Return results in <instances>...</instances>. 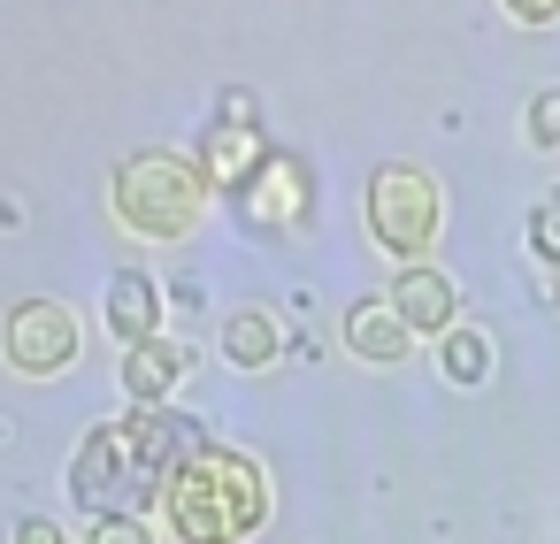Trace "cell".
Segmentation results:
<instances>
[{"label":"cell","instance_id":"6","mask_svg":"<svg viewBox=\"0 0 560 544\" xmlns=\"http://www.w3.org/2000/svg\"><path fill=\"white\" fill-rule=\"evenodd\" d=\"M384 299H392V315H399L415 338H445V330L460 322V292H453V276L430 269V261H422V269H399Z\"/></svg>","mask_w":560,"mask_h":544},{"label":"cell","instance_id":"5","mask_svg":"<svg viewBox=\"0 0 560 544\" xmlns=\"http://www.w3.org/2000/svg\"><path fill=\"white\" fill-rule=\"evenodd\" d=\"M0 345H9V368L16 376H62L78 360L85 330H78V315L62 299H24L9 315V330H0Z\"/></svg>","mask_w":560,"mask_h":544},{"label":"cell","instance_id":"18","mask_svg":"<svg viewBox=\"0 0 560 544\" xmlns=\"http://www.w3.org/2000/svg\"><path fill=\"white\" fill-rule=\"evenodd\" d=\"M16 544H70V536H62V521H39V513H32V521L16 529Z\"/></svg>","mask_w":560,"mask_h":544},{"label":"cell","instance_id":"8","mask_svg":"<svg viewBox=\"0 0 560 544\" xmlns=\"http://www.w3.org/2000/svg\"><path fill=\"white\" fill-rule=\"evenodd\" d=\"M185 376H192V353H185V345H170V338L131 345V360H124V391H131L139 406H162Z\"/></svg>","mask_w":560,"mask_h":544},{"label":"cell","instance_id":"7","mask_svg":"<svg viewBox=\"0 0 560 544\" xmlns=\"http://www.w3.org/2000/svg\"><path fill=\"white\" fill-rule=\"evenodd\" d=\"M246 215L261 223V230H292L300 215H307V177H300V162H261L254 177H246Z\"/></svg>","mask_w":560,"mask_h":544},{"label":"cell","instance_id":"4","mask_svg":"<svg viewBox=\"0 0 560 544\" xmlns=\"http://www.w3.org/2000/svg\"><path fill=\"white\" fill-rule=\"evenodd\" d=\"M438 223H445V192H438L430 169L392 162V169L369 177V230H376V246H384L399 269H422V261H430Z\"/></svg>","mask_w":560,"mask_h":544},{"label":"cell","instance_id":"1","mask_svg":"<svg viewBox=\"0 0 560 544\" xmlns=\"http://www.w3.org/2000/svg\"><path fill=\"white\" fill-rule=\"evenodd\" d=\"M185 452H192V437L162 406H139V414L101 422L85 437V452L70 468V490H78V506H93V521H108V513H131L139 498H162Z\"/></svg>","mask_w":560,"mask_h":544},{"label":"cell","instance_id":"3","mask_svg":"<svg viewBox=\"0 0 560 544\" xmlns=\"http://www.w3.org/2000/svg\"><path fill=\"white\" fill-rule=\"evenodd\" d=\"M108 200L131 238H192V223L208 215V169L192 154H131Z\"/></svg>","mask_w":560,"mask_h":544},{"label":"cell","instance_id":"2","mask_svg":"<svg viewBox=\"0 0 560 544\" xmlns=\"http://www.w3.org/2000/svg\"><path fill=\"white\" fill-rule=\"evenodd\" d=\"M162 521L177 544H246L269 521V475L254 452L192 445L162 490Z\"/></svg>","mask_w":560,"mask_h":544},{"label":"cell","instance_id":"11","mask_svg":"<svg viewBox=\"0 0 560 544\" xmlns=\"http://www.w3.org/2000/svg\"><path fill=\"white\" fill-rule=\"evenodd\" d=\"M261 162H269V154H261V139H254V123H246V100H231V116L215 123V139H208L200 169H208V185H215V177H231V185H238V169L254 177Z\"/></svg>","mask_w":560,"mask_h":544},{"label":"cell","instance_id":"14","mask_svg":"<svg viewBox=\"0 0 560 544\" xmlns=\"http://www.w3.org/2000/svg\"><path fill=\"white\" fill-rule=\"evenodd\" d=\"M522 139H529L537 154H552V146H560V85H545V93L529 100V116H522Z\"/></svg>","mask_w":560,"mask_h":544},{"label":"cell","instance_id":"10","mask_svg":"<svg viewBox=\"0 0 560 544\" xmlns=\"http://www.w3.org/2000/svg\"><path fill=\"white\" fill-rule=\"evenodd\" d=\"M346 345H353L361 360H376V368H399L407 345H415V330L392 315V299H361V307L346 315Z\"/></svg>","mask_w":560,"mask_h":544},{"label":"cell","instance_id":"17","mask_svg":"<svg viewBox=\"0 0 560 544\" xmlns=\"http://www.w3.org/2000/svg\"><path fill=\"white\" fill-rule=\"evenodd\" d=\"M514 24H560V0H506Z\"/></svg>","mask_w":560,"mask_h":544},{"label":"cell","instance_id":"13","mask_svg":"<svg viewBox=\"0 0 560 544\" xmlns=\"http://www.w3.org/2000/svg\"><path fill=\"white\" fill-rule=\"evenodd\" d=\"M223 353H231V368H269L277 360V322L269 315H231L223 322Z\"/></svg>","mask_w":560,"mask_h":544},{"label":"cell","instance_id":"12","mask_svg":"<svg viewBox=\"0 0 560 544\" xmlns=\"http://www.w3.org/2000/svg\"><path fill=\"white\" fill-rule=\"evenodd\" d=\"M438 368H445L460 391H468V383H483V376H491V338H483L476 322H453V330L438 338Z\"/></svg>","mask_w":560,"mask_h":544},{"label":"cell","instance_id":"16","mask_svg":"<svg viewBox=\"0 0 560 544\" xmlns=\"http://www.w3.org/2000/svg\"><path fill=\"white\" fill-rule=\"evenodd\" d=\"M85 544H154V536L139 529V513H108V521H93Z\"/></svg>","mask_w":560,"mask_h":544},{"label":"cell","instance_id":"15","mask_svg":"<svg viewBox=\"0 0 560 544\" xmlns=\"http://www.w3.org/2000/svg\"><path fill=\"white\" fill-rule=\"evenodd\" d=\"M529 246H537V261H552V269H560V185L529 208Z\"/></svg>","mask_w":560,"mask_h":544},{"label":"cell","instance_id":"9","mask_svg":"<svg viewBox=\"0 0 560 544\" xmlns=\"http://www.w3.org/2000/svg\"><path fill=\"white\" fill-rule=\"evenodd\" d=\"M108 330H116L124 345L162 338V284H154V276H139V269H124V276L108 284Z\"/></svg>","mask_w":560,"mask_h":544}]
</instances>
